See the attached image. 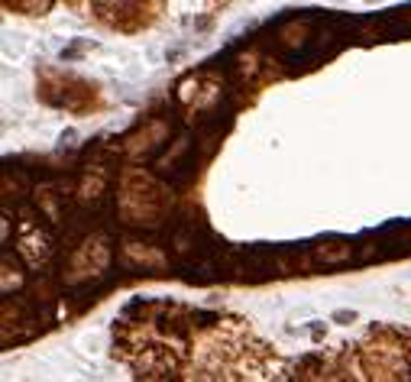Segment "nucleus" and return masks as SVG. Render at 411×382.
I'll use <instances>...</instances> for the list:
<instances>
[{"instance_id": "nucleus-1", "label": "nucleus", "mask_w": 411, "mask_h": 382, "mask_svg": "<svg viewBox=\"0 0 411 382\" xmlns=\"http://www.w3.org/2000/svg\"><path fill=\"white\" fill-rule=\"evenodd\" d=\"M318 256L327 263H340V259H350V250H320Z\"/></svg>"}]
</instances>
